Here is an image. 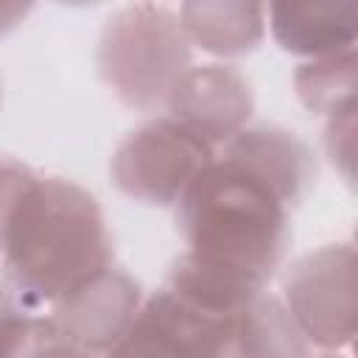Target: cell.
Wrapping results in <instances>:
<instances>
[{
	"mask_svg": "<svg viewBox=\"0 0 358 358\" xmlns=\"http://www.w3.org/2000/svg\"><path fill=\"white\" fill-rule=\"evenodd\" d=\"M6 280L31 302H53L109 266V232L98 201L67 179H34L3 246Z\"/></svg>",
	"mask_w": 358,
	"mask_h": 358,
	"instance_id": "1",
	"label": "cell"
},
{
	"mask_svg": "<svg viewBox=\"0 0 358 358\" xmlns=\"http://www.w3.org/2000/svg\"><path fill=\"white\" fill-rule=\"evenodd\" d=\"M176 224L187 252L243 271L271 277L288 246L285 204L229 159H210L176 201Z\"/></svg>",
	"mask_w": 358,
	"mask_h": 358,
	"instance_id": "2",
	"label": "cell"
},
{
	"mask_svg": "<svg viewBox=\"0 0 358 358\" xmlns=\"http://www.w3.org/2000/svg\"><path fill=\"white\" fill-rule=\"evenodd\" d=\"M190 62V42L173 11L157 3L117 8L98 39V70L109 90L134 109L162 103Z\"/></svg>",
	"mask_w": 358,
	"mask_h": 358,
	"instance_id": "3",
	"label": "cell"
},
{
	"mask_svg": "<svg viewBox=\"0 0 358 358\" xmlns=\"http://www.w3.org/2000/svg\"><path fill=\"white\" fill-rule=\"evenodd\" d=\"M285 308L308 344L336 350L358 333V255L330 243L299 257L285 277Z\"/></svg>",
	"mask_w": 358,
	"mask_h": 358,
	"instance_id": "4",
	"label": "cell"
},
{
	"mask_svg": "<svg viewBox=\"0 0 358 358\" xmlns=\"http://www.w3.org/2000/svg\"><path fill=\"white\" fill-rule=\"evenodd\" d=\"M213 159V145L173 117L148 120L112 154L115 185L145 204H176L196 173Z\"/></svg>",
	"mask_w": 358,
	"mask_h": 358,
	"instance_id": "5",
	"label": "cell"
},
{
	"mask_svg": "<svg viewBox=\"0 0 358 358\" xmlns=\"http://www.w3.org/2000/svg\"><path fill=\"white\" fill-rule=\"evenodd\" d=\"M112 355H157V358H218L232 355V313H207L171 288L140 305L126 336Z\"/></svg>",
	"mask_w": 358,
	"mask_h": 358,
	"instance_id": "6",
	"label": "cell"
},
{
	"mask_svg": "<svg viewBox=\"0 0 358 358\" xmlns=\"http://www.w3.org/2000/svg\"><path fill=\"white\" fill-rule=\"evenodd\" d=\"M53 305V322L76 352H112L140 310L137 282L112 266L90 274Z\"/></svg>",
	"mask_w": 358,
	"mask_h": 358,
	"instance_id": "7",
	"label": "cell"
},
{
	"mask_svg": "<svg viewBox=\"0 0 358 358\" xmlns=\"http://www.w3.org/2000/svg\"><path fill=\"white\" fill-rule=\"evenodd\" d=\"M171 117L204 143H227L252 115L255 95L249 78L227 64L185 67L165 98Z\"/></svg>",
	"mask_w": 358,
	"mask_h": 358,
	"instance_id": "8",
	"label": "cell"
},
{
	"mask_svg": "<svg viewBox=\"0 0 358 358\" xmlns=\"http://www.w3.org/2000/svg\"><path fill=\"white\" fill-rule=\"evenodd\" d=\"M224 159L263 182L282 204H296L313 185L316 162L308 145L277 126L241 129L227 140Z\"/></svg>",
	"mask_w": 358,
	"mask_h": 358,
	"instance_id": "9",
	"label": "cell"
},
{
	"mask_svg": "<svg viewBox=\"0 0 358 358\" xmlns=\"http://www.w3.org/2000/svg\"><path fill=\"white\" fill-rule=\"evenodd\" d=\"M274 39L299 56L347 50L358 36V0H268Z\"/></svg>",
	"mask_w": 358,
	"mask_h": 358,
	"instance_id": "10",
	"label": "cell"
},
{
	"mask_svg": "<svg viewBox=\"0 0 358 358\" xmlns=\"http://www.w3.org/2000/svg\"><path fill=\"white\" fill-rule=\"evenodd\" d=\"M190 45L213 56H243L266 31L263 0H185L179 14Z\"/></svg>",
	"mask_w": 358,
	"mask_h": 358,
	"instance_id": "11",
	"label": "cell"
},
{
	"mask_svg": "<svg viewBox=\"0 0 358 358\" xmlns=\"http://www.w3.org/2000/svg\"><path fill=\"white\" fill-rule=\"evenodd\" d=\"M165 288H171L173 294H179L182 299H187L190 305L207 313L229 316L257 291H263V282L243 271H235L221 263L204 260L193 252H185L171 266Z\"/></svg>",
	"mask_w": 358,
	"mask_h": 358,
	"instance_id": "12",
	"label": "cell"
},
{
	"mask_svg": "<svg viewBox=\"0 0 358 358\" xmlns=\"http://www.w3.org/2000/svg\"><path fill=\"white\" fill-rule=\"evenodd\" d=\"M310 344L288 308L257 291L232 313V355H305Z\"/></svg>",
	"mask_w": 358,
	"mask_h": 358,
	"instance_id": "13",
	"label": "cell"
},
{
	"mask_svg": "<svg viewBox=\"0 0 358 358\" xmlns=\"http://www.w3.org/2000/svg\"><path fill=\"white\" fill-rule=\"evenodd\" d=\"M28 296L0 282V358L3 355H78L53 316H39Z\"/></svg>",
	"mask_w": 358,
	"mask_h": 358,
	"instance_id": "14",
	"label": "cell"
},
{
	"mask_svg": "<svg viewBox=\"0 0 358 358\" xmlns=\"http://www.w3.org/2000/svg\"><path fill=\"white\" fill-rule=\"evenodd\" d=\"M296 95L310 112L336 115L355 103L358 90V59L355 48L313 56V62L302 64L294 76Z\"/></svg>",
	"mask_w": 358,
	"mask_h": 358,
	"instance_id": "15",
	"label": "cell"
},
{
	"mask_svg": "<svg viewBox=\"0 0 358 358\" xmlns=\"http://www.w3.org/2000/svg\"><path fill=\"white\" fill-rule=\"evenodd\" d=\"M34 179L36 176L22 162L0 157V255H3V246H6V235H8V227H11L14 210H17L22 193L28 190V185Z\"/></svg>",
	"mask_w": 358,
	"mask_h": 358,
	"instance_id": "16",
	"label": "cell"
},
{
	"mask_svg": "<svg viewBox=\"0 0 358 358\" xmlns=\"http://www.w3.org/2000/svg\"><path fill=\"white\" fill-rule=\"evenodd\" d=\"M324 145L333 159V165L341 168V173L352 182V165H355V103L330 115L327 131H324Z\"/></svg>",
	"mask_w": 358,
	"mask_h": 358,
	"instance_id": "17",
	"label": "cell"
},
{
	"mask_svg": "<svg viewBox=\"0 0 358 358\" xmlns=\"http://www.w3.org/2000/svg\"><path fill=\"white\" fill-rule=\"evenodd\" d=\"M34 0H0V34L11 31L28 11H31Z\"/></svg>",
	"mask_w": 358,
	"mask_h": 358,
	"instance_id": "18",
	"label": "cell"
},
{
	"mask_svg": "<svg viewBox=\"0 0 358 358\" xmlns=\"http://www.w3.org/2000/svg\"><path fill=\"white\" fill-rule=\"evenodd\" d=\"M56 3H64V6H95L101 0H56Z\"/></svg>",
	"mask_w": 358,
	"mask_h": 358,
	"instance_id": "19",
	"label": "cell"
}]
</instances>
